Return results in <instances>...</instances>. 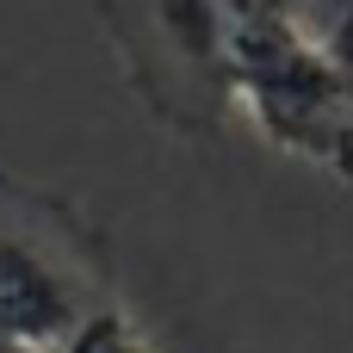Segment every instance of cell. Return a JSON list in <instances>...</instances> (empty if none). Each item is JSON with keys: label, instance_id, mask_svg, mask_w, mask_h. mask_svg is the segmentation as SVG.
I'll use <instances>...</instances> for the list:
<instances>
[{"label": "cell", "instance_id": "cell-1", "mask_svg": "<svg viewBox=\"0 0 353 353\" xmlns=\"http://www.w3.org/2000/svg\"><path fill=\"white\" fill-rule=\"evenodd\" d=\"M230 93L273 149L353 186V62L298 0H267L236 19Z\"/></svg>", "mask_w": 353, "mask_h": 353}, {"label": "cell", "instance_id": "cell-2", "mask_svg": "<svg viewBox=\"0 0 353 353\" xmlns=\"http://www.w3.org/2000/svg\"><path fill=\"white\" fill-rule=\"evenodd\" d=\"M254 6L267 0H99V19L143 112L174 137H217L236 112L230 31Z\"/></svg>", "mask_w": 353, "mask_h": 353}, {"label": "cell", "instance_id": "cell-3", "mask_svg": "<svg viewBox=\"0 0 353 353\" xmlns=\"http://www.w3.org/2000/svg\"><path fill=\"white\" fill-rule=\"evenodd\" d=\"M99 236L62 205L0 174V341L50 353L105 298Z\"/></svg>", "mask_w": 353, "mask_h": 353}, {"label": "cell", "instance_id": "cell-4", "mask_svg": "<svg viewBox=\"0 0 353 353\" xmlns=\"http://www.w3.org/2000/svg\"><path fill=\"white\" fill-rule=\"evenodd\" d=\"M50 353H155V341H149L118 304H99L87 323H74Z\"/></svg>", "mask_w": 353, "mask_h": 353}, {"label": "cell", "instance_id": "cell-5", "mask_svg": "<svg viewBox=\"0 0 353 353\" xmlns=\"http://www.w3.org/2000/svg\"><path fill=\"white\" fill-rule=\"evenodd\" d=\"M329 43H335V50H341V56L353 62V0H341V12H335V25H329Z\"/></svg>", "mask_w": 353, "mask_h": 353}, {"label": "cell", "instance_id": "cell-6", "mask_svg": "<svg viewBox=\"0 0 353 353\" xmlns=\"http://www.w3.org/2000/svg\"><path fill=\"white\" fill-rule=\"evenodd\" d=\"M304 12H310V19L329 31V25H335V12H341V0H304Z\"/></svg>", "mask_w": 353, "mask_h": 353}]
</instances>
